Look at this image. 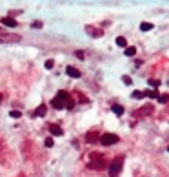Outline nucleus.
<instances>
[{"mask_svg": "<svg viewBox=\"0 0 169 177\" xmlns=\"http://www.w3.org/2000/svg\"><path fill=\"white\" fill-rule=\"evenodd\" d=\"M155 26L151 24V22H142V24H140V31H151Z\"/></svg>", "mask_w": 169, "mask_h": 177, "instance_id": "4468645a", "label": "nucleus"}, {"mask_svg": "<svg viewBox=\"0 0 169 177\" xmlns=\"http://www.w3.org/2000/svg\"><path fill=\"white\" fill-rule=\"evenodd\" d=\"M45 146H47V148H51V146H53V139H51V137H47V139H45Z\"/></svg>", "mask_w": 169, "mask_h": 177, "instance_id": "393cba45", "label": "nucleus"}, {"mask_svg": "<svg viewBox=\"0 0 169 177\" xmlns=\"http://www.w3.org/2000/svg\"><path fill=\"white\" fill-rule=\"evenodd\" d=\"M144 95H147V97H151V99H158V97H160V93H158L156 90H149V92H144Z\"/></svg>", "mask_w": 169, "mask_h": 177, "instance_id": "dca6fc26", "label": "nucleus"}, {"mask_svg": "<svg viewBox=\"0 0 169 177\" xmlns=\"http://www.w3.org/2000/svg\"><path fill=\"white\" fill-rule=\"evenodd\" d=\"M122 80H124V84H127V86L133 82V80H131V77H127V75H124V77H122Z\"/></svg>", "mask_w": 169, "mask_h": 177, "instance_id": "4be33fe9", "label": "nucleus"}, {"mask_svg": "<svg viewBox=\"0 0 169 177\" xmlns=\"http://www.w3.org/2000/svg\"><path fill=\"white\" fill-rule=\"evenodd\" d=\"M53 66H55V62H53L51 58H49V60H45V68H47V70H53Z\"/></svg>", "mask_w": 169, "mask_h": 177, "instance_id": "aec40b11", "label": "nucleus"}, {"mask_svg": "<svg viewBox=\"0 0 169 177\" xmlns=\"http://www.w3.org/2000/svg\"><path fill=\"white\" fill-rule=\"evenodd\" d=\"M49 131H51V135H62L64 134V130L58 124H49Z\"/></svg>", "mask_w": 169, "mask_h": 177, "instance_id": "9b49d317", "label": "nucleus"}, {"mask_svg": "<svg viewBox=\"0 0 169 177\" xmlns=\"http://www.w3.org/2000/svg\"><path fill=\"white\" fill-rule=\"evenodd\" d=\"M142 97H146V95H144V92H133V99H142Z\"/></svg>", "mask_w": 169, "mask_h": 177, "instance_id": "6ab92c4d", "label": "nucleus"}, {"mask_svg": "<svg viewBox=\"0 0 169 177\" xmlns=\"http://www.w3.org/2000/svg\"><path fill=\"white\" fill-rule=\"evenodd\" d=\"M111 110H113V113H115V115H124V108L120 106V104H113Z\"/></svg>", "mask_w": 169, "mask_h": 177, "instance_id": "ddd939ff", "label": "nucleus"}, {"mask_svg": "<svg viewBox=\"0 0 169 177\" xmlns=\"http://www.w3.org/2000/svg\"><path fill=\"white\" fill-rule=\"evenodd\" d=\"M86 141H87V142H96V141H100V134H98V131H89V134L86 135Z\"/></svg>", "mask_w": 169, "mask_h": 177, "instance_id": "1a4fd4ad", "label": "nucleus"}, {"mask_svg": "<svg viewBox=\"0 0 169 177\" xmlns=\"http://www.w3.org/2000/svg\"><path fill=\"white\" fill-rule=\"evenodd\" d=\"M86 33H87V35H91V37H95V38H98V37H102V35H104V31H102V29L95 28V26H86Z\"/></svg>", "mask_w": 169, "mask_h": 177, "instance_id": "39448f33", "label": "nucleus"}, {"mask_svg": "<svg viewBox=\"0 0 169 177\" xmlns=\"http://www.w3.org/2000/svg\"><path fill=\"white\" fill-rule=\"evenodd\" d=\"M158 100L165 104V102H169V95H160V97H158Z\"/></svg>", "mask_w": 169, "mask_h": 177, "instance_id": "412c9836", "label": "nucleus"}, {"mask_svg": "<svg viewBox=\"0 0 169 177\" xmlns=\"http://www.w3.org/2000/svg\"><path fill=\"white\" fill-rule=\"evenodd\" d=\"M151 112H153V108H151V106H144V108L140 110V112H135V117H138V115H140V117H144V115H149Z\"/></svg>", "mask_w": 169, "mask_h": 177, "instance_id": "f8f14e48", "label": "nucleus"}, {"mask_svg": "<svg viewBox=\"0 0 169 177\" xmlns=\"http://www.w3.org/2000/svg\"><path fill=\"white\" fill-rule=\"evenodd\" d=\"M9 115H11V117H15V119H18V117H20V115H22V113H20V112H18V110H16V112H15V110H13V112H11V113H9Z\"/></svg>", "mask_w": 169, "mask_h": 177, "instance_id": "b1692460", "label": "nucleus"}, {"mask_svg": "<svg viewBox=\"0 0 169 177\" xmlns=\"http://www.w3.org/2000/svg\"><path fill=\"white\" fill-rule=\"evenodd\" d=\"M0 42H20V35L4 33V35H0Z\"/></svg>", "mask_w": 169, "mask_h": 177, "instance_id": "423d86ee", "label": "nucleus"}, {"mask_svg": "<svg viewBox=\"0 0 169 177\" xmlns=\"http://www.w3.org/2000/svg\"><path fill=\"white\" fill-rule=\"evenodd\" d=\"M107 164H106V159L100 155V153H91V161L87 163V168L91 170H104Z\"/></svg>", "mask_w": 169, "mask_h": 177, "instance_id": "f257e3e1", "label": "nucleus"}, {"mask_svg": "<svg viewBox=\"0 0 169 177\" xmlns=\"http://www.w3.org/2000/svg\"><path fill=\"white\" fill-rule=\"evenodd\" d=\"M167 152H169V146H167Z\"/></svg>", "mask_w": 169, "mask_h": 177, "instance_id": "bb28decb", "label": "nucleus"}, {"mask_svg": "<svg viewBox=\"0 0 169 177\" xmlns=\"http://www.w3.org/2000/svg\"><path fill=\"white\" fill-rule=\"evenodd\" d=\"M71 97L67 95V92H58L57 93V97L51 100V106L55 108V110H64L66 106H67V100H69Z\"/></svg>", "mask_w": 169, "mask_h": 177, "instance_id": "f03ea898", "label": "nucleus"}, {"mask_svg": "<svg viewBox=\"0 0 169 177\" xmlns=\"http://www.w3.org/2000/svg\"><path fill=\"white\" fill-rule=\"evenodd\" d=\"M45 112H47V106H45V104H40V106L35 110V112L31 113V117H44Z\"/></svg>", "mask_w": 169, "mask_h": 177, "instance_id": "0eeeda50", "label": "nucleus"}, {"mask_svg": "<svg viewBox=\"0 0 169 177\" xmlns=\"http://www.w3.org/2000/svg\"><path fill=\"white\" fill-rule=\"evenodd\" d=\"M124 53H126L127 57H135V53H136V50H135L133 46H127V48L124 50Z\"/></svg>", "mask_w": 169, "mask_h": 177, "instance_id": "f3484780", "label": "nucleus"}, {"mask_svg": "<svg viewBox=\"0 0 169 177\" xmlns=\"http://www.w3.org/2000/svg\"><path fill=\"white\" fill-rule=\"evenodd\" d=\"M66 73L69 75V77H73V79H78L82 73H80V70H77V68H73V66H67L66 68Z\"/></svg>", "mask_w": 169, "mask_h": 177, "instance_id": "6e6552de", "label": "nucleus"}, {"mask_svg": "<svg viewBox=\"0 0 169 177\" xmlns=\"http://www.w3.org/2000/svg\"><path fill=\"white\" fill-rule=\"evenodd\" d=\"M0 102H2V93H0Z\"/></svg>", "mask_w": 169, "mask_h": 177, "instance_id": "a878e982", "label": "nucleus"}, {"mask_svg": "<svg viewBox=\"0 0 169 177\" xmlns=\"http://www.w3.org/2000/svg\"><path fill=\"white\" fill-rule=\"evenodd\" d=\"M122 168H124V155H118L109 164V177H118V173L122 172Z\"/></svg>", "mask_w": 169, "mask_h": 177, "instance_id": "7ed1b4c3", "label": "nucleus"}, {"mask_svg": "<svg viewBox=\"0 0 169 177\" xmlns=\"http://www.w3.org/2000/svg\"><path fill=\"white\" fill-rule=\"evenodd\" d=\"M147 82H149L151 88H158V86H160V80H156V79H149Z\"/></svg>", "mask_w": 169, "mask_h": 177, "instance_id": "a211bd4d", "label": "nucleus"}, {"mask_svg": "<svg viewBox=\"0 0 169 177\" xmlns=\"http://www.w3.org/2000/svg\"><path fill=\"white\" fill-rule=\"evenodd\" d=\"M116 46H120V48L126 50V48H127V40H126L124 37H118V38H116Z\"/></svg>", "mask_w": 169, "mask_h": 177, "instance_id": "2eb2a0df", "label": "nucleus"}, {"mask_svg": "<svg viewBox=\"0 0 169 177\" xmlns=\"http://www.w3.org/2000/svg\"><path fill=\"white\" fill-rule=\"evenodd\" d=\"M0 22H2L4 26H7V28H15V26L18 24V22H16V20L13 18V16H4L2 20H0Z\"/></svg>", "mask_w": 169, "mask_h": 177, "instance_id": "9d476101", "label": "nucleus"}, {"mask_svg": "<svg viewBox=\"0 0 169 177\" xmlns=\"http://www.w3.org/2000/svg\"><path fill=\"white\" fill-rule=\"evenodd\" d=\"M31 26H33V28H36V29H40V28H42V22H40V20H35Z\"/></svg>", "mask_w": 169, "mask_h": 177, "instance_id": "5701e85b", "label": "nucleus"}, {"mask_svg": "<svg viewBox=\"0 0 169 177\" xmlns=\"http://www.w3.org/2000/svg\"><path fill=\"white\" fill-rule=\"evenodd\" d=\"M120 139H118V135H115V134H102L100 135V144H104V146H111V144H116Z\"/></svg>", "mask_w": 169, "mask_h": 177, "instance_id": "20e7f679", "label": "nucleus"}]
</instances>
